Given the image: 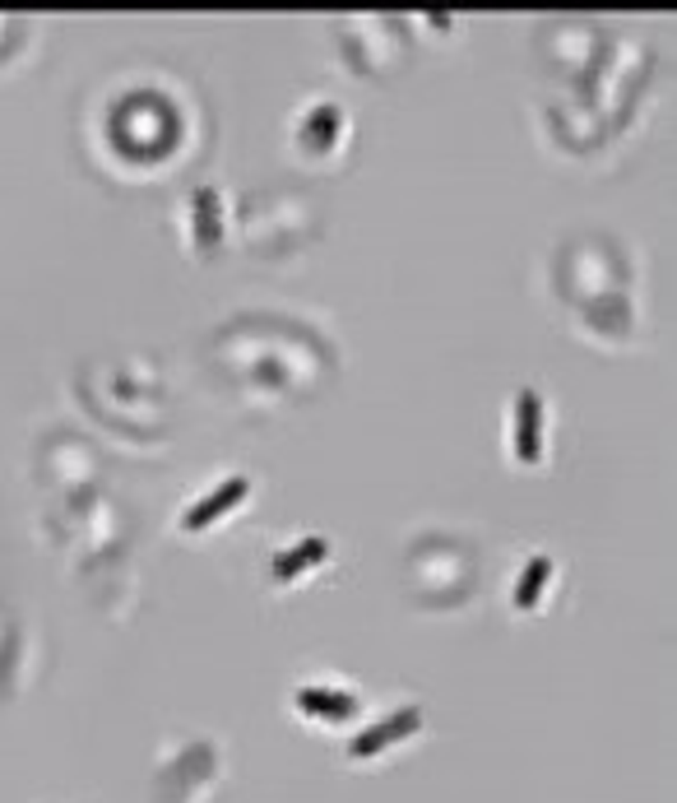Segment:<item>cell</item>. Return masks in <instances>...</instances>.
I'll use <instances>...</instances> for the list:
<instances>
[{"label":"cell","instance_id":"2","mask_svg":"<svg viewBox=\"0 0 677 803\" xmlns=\"http://www.w3.org/2000/svg\"><path fill=\"white\" fill-rule=\"evenodd\" d=\"M247 492H251V483H247L242 474H237V479H227V483H218V488H209V492L200 497V507H190V511H186V529H205L214 516H223L227 507H237V502H242Z\"/></svg>","mask_w":677,"mask_h":803},{"label":"cell","instance_id":"3","mask_svg":"<svg viewBox=\"0 0 677 803\" xmlns=\"http://www.w3.org/2000/svg\"><path fill=\"white\" fill-rule=\"evenodd\" d=\"M418 724H422V715H418L413 706H404V711H394L390 720H381V724H376V730H367V734H357L348 752H353V757H367V752H381L385 743H394V739H404V734H413V730H418Z\"/></svg>","mask_w":677,"mask_h":803},{"label":"cell","instance_id":"5","mask_svg":"<svg viewBox=\"0 0 677 803\" xmlns=\"http://www.w3.org/2000/svg\"><path fill=\"white\" fill-rule=\"evenodd\" d=\"M321 557H325V539H306V544H302V553L293 548V553H284V557L274 562V576H278V581H293L302 566L321 562Z\"/></svg>","mask_w":677,"mask_h":803},{"label":"cell","instance_id":"4","mask_svg":"<svg viewBox=\"0 0 677 803\" xmlns=\"http://www.w3.org/2000/svg\"><path fill=\"white\" fill-rule=\"evenodd\" d=\"M547 576H552V562L547 557H529L525 571H520V585H515V608H534L543 585H547Z\"/></svg>","mask_w":677,"mask_h":803},{"label":"cell","instance_id":"6","mask_svg":"<svg viewBox=\"0 0 677 803\" xmlns=\"http://www.w3.org/2000/svg\"><path fill=\"white\" fill-rule=\"evenodd\" d=\"M306 711H321V715H353V697H325V692H302Z\"/></svg>","mask_w":677,"mask_h":803},{"label":"cell","instance_id":"1","mask_svg":"<svg viewBox=\"0 0 677 803\" xmlns=\"http://www.w3.org/2000/svg\"><path fill=\"white\" fill-rule=\"evenodd\" d=\"M515 455L525 465H538L543 455V400L534 386H525L520 400H515Z\"/></svg>","mask_w":677,"mask_h":803}]
</instances>
